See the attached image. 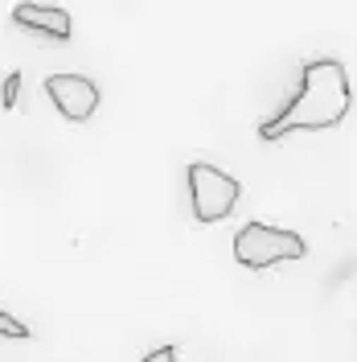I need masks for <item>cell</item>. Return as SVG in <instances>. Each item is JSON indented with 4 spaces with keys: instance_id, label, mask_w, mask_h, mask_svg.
Instances as JSON below:
<instances>
[{
    "instance_id": "obj_8",
    "label": "cell",
    "mask_w": 357,
    "mask_h": 362,
    "mask_svg": "<svg viewBox=\"0 0 357 362\" xmlns=\"http://www.w3.org/2000/svg\"><path fill=\"white\" fill-rule=\"evenodd\" d=\"M144 362H177V350H173V346H160V350H152Z\"/></svg>"
},
{
    "instance_id": "obj_5",
    "label": "cell",
    "mask_w": 357,
    "mask_h": 362,
    "mask_svg": "<svg viewBox=\"0 0 357 362\" xmlns=\"http://www.w3.org/2000/svg\"><path fill=\"white\" fill-rule=\"evenodd\" d=\"M13 21L37 33V37H49V42H70V13L58 8V4H17L13 8Z\"/></svg>"
},
{
    "instance_id": "obj_3",
    "label": "cell",
    "mask_w": 357,
    "mask_h": 362,
    "mask_svg": "<svg viewBox=\"0 0 357 362\" xmlns=\"http://www.w3.org/2000/svg\"><path fill=\"white\" fill-rule=\"evenodd\" d=\"M185 177H189V206H193V218L201 226L230 218V210L238 206V181L230 173L205 165V160H193Z\"/></svg>"
},
{
    "instance_id": "obj_2",
    "label": "cell",
    "mask_w": 357,
    "mask_h": 362,
    "mask_svg": "<svg viewBox=\"0 0 357 362\" xmlns=\"http://www.w3.org/2000/svg\"><path fill=\"white\" fill-rule=\"evenodd\" d=\"M304 239L296 230L284 226H267V223H246L234 235V259L250 272L275 268V264H288V259H304Z\"/></svg>"
},
{
    "instance_id": "obj_1",
    "label": "cell",
    "mask_w": 357,
    "mask_h": 362,
    "mask_svg": "<svg viewBox=\"0 0 357 362\" xmlns=\"http://www.w3.org/2000/svg\"><path fill=\"white\" fill-rule=\"evenodd\" d=\"M349 74L341 62L333 58H320V62H308L304 74H300V90L288 99V107L267 119L259 136L263 140H279L288 132H320V128H337L345 115H349Z\"/></svg>"
},
{
    "instance_id": "obj_6",
    "label": "cell",
    "mask_w": 357,
    "mask_h": 362,
    "mask_svg": "<svg viewBox=\"0 0 357 362\" xmlns=\"http://www.w3.org/2000/svg\"><path fill=\"white\" fill-rule=\"evenodd\" d=\"M0 338H29V325H25V321H17L13 313H4V309H0Z\"/></svg>"
},
{
    "instance_id": "obj_7",
    "label": "cell",
    "mask_w": 357,
    "mask_h": 362,
    "mask_svg": "<svg viewBox=\"0 0 357 362\" xmlns=\"http://www.w3.org/2000/svg\"><path fill=\"white\" fill-rule=\"evenodd\" d=\"M17 87H21V74H8V78H4V107L17 103Z\"/></svg>"
},
{
    "instance_id": "obj_4",
    "label": "cell",
    "mask_w": 357,
    "mask_h": 362,
    "mask_svg": "<svg viewBox=\"0 0 357 362\" xmlns=\"http://www.w3.org/2000/svg\"><path fill=\"white\" fill-rule=\"evenodd\" d=\"M45 95L70 124H87L99 112V87L87 74H49L45 78Z\"/></svg>"
}]
</instances>
